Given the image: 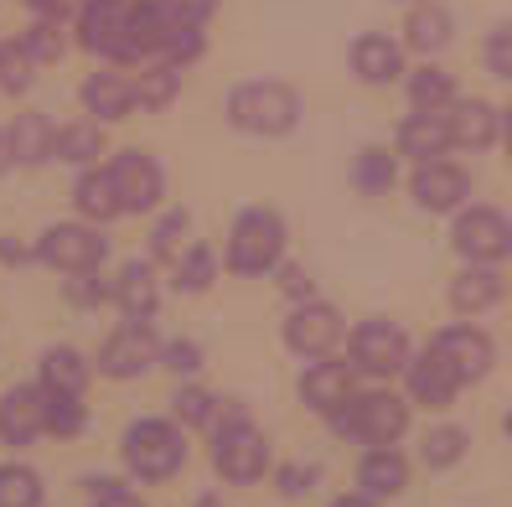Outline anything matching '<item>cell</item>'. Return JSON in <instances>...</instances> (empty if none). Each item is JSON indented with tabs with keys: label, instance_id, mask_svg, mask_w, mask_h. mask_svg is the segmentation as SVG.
Instances as JSON below:
<instances>
[{
	"label": "cell",
	"instance_id": "obj_43",
	"mask_svg": "<svg viewBox=\"0 0 512 507\" xmlns=\"http://www.w3.org/2000/svg\"><path fill=\"white\" fill-rule=\"evenodd\" d=\"M176 414H182L187 425H213V399H207L202 389H182L176 394Z\"/></svg>",
	"mask_w": 512,
	"mask_h": 507
},
{
	"label": "cell",
	"instance_id": "obj_37",
	"mask_svg": "<svg viewBox=\"0 0 512 507\" xmlns=\"http://www.w3.org/2000/svg\"><path fill=\"white\" fill-rule=\"evenodd\" d=\"M47 430H52V435H78V430H83V404H78V394H47Z\"/></svg>",
	"mask_w": 512,
	"mask_h": 507
},
{
	"label": "cell",
	"instance_id": "obj_22",
	"mask_svg": "<svg viewBox=\"0 0 512 507\" xmlns=\"http://www.w3.org/2000/svg\"><path fill=\"white\" fill-rule=\"evenodd\" d=\"M357 487H363V497H399L409 487V461L394 445H378V451L357 466Z\"/></svg>",
	"mask_w": 512,
	"mask_h": 507
},
{
	"label": "cell",
	"instance_id": "obj_29",
	"mask_svg": "<svg viewBox=\"0 0 512 507\" xmlns=\"http://www.w3.org/2000/svg\"><path fill=\"white\" fill-rule=\"evenodd\" d=\"M73 197H78V213H83V218H94V223L119 218V197H114V176H109V171H83L78 187H73Z\"/></svg>",
	"mask_w": 512,
	"mask_h": 507
},
{
	"label": "cell",
	"instance_id": "obj_34",
	"mask_svg": "<svg viewBox=\"0 0 512 507\" xmlns=\"http://www.w3.org/2000/svg\"><path fill=\"white\" fill-rule=\"evenodd\" d=\"M21 47L37 57V63H57L63 57V21L57 16H37V26L21 37Z\"/></svg>",
	"mask_w": 512,
	"mask_h": 507
},
{
	"label": "cell",
	"instance_id": "obj_42",
	"mask_svg": "<svg viewBox=\"0 0 512 507\" xmlns=\"http://www.w3.org/2000/svg\"><path fill=\"white\" fill-rule=\"evenodd\" d=\"M487 68L512 83V26H497V32L487 37Z\"/></svg>",
	"mask_w": 512,
	"mask_h": 507
},
{
	"label": "cell",
	"instance_id": "obj_5",
	"mask_svg": "<svg viewBox=\"0 0 512 507\" xmlns=\"http://www.w3.org/2000/svg\"><path fill=\"white\" fill-rule=\"evenodd\" d=\"M213 466L228 476V482H259L264 476V466H269V440L244 420V414H233V420L218 430V440H213Z\"/></svg>",
	"mask_w": 512,
	"mask_h": 507
},
{
	"label": "cell",
	"instance_id": "obj_4",
	"mask_svg": "<svg viewBox=\"0 0 512 507\" xmlns=\"http://www.w3.org/2000/svg\"><path fill=\"white\" fill-rule=\"evenodd\" d=\"M331 425L352 440H368V445H394L409 430V404L394 394H352L342 414H331Z\"/></svg>",
	"mask_w": 512,
	"mask_h": 507
},
{
	"label": "cell",
	"instance_id": "obj_21",
	"mask_svg": "<svg viewBox=\"0 0 512 507\" xmlns=\"http://www.w3.org/2000/svg\"><path fill=\"white\" fill-rule=\"evenodd\" d=\"M300 394H306V404L316 414L331 420V414H342L347 399H352V373L342 363H316V368H306V378H300Z\"/></svg>",
	"mask_w": 512,
	"mask_h": 507
},
{
	"label": "cell",
	"instance_id": "obj_41",
	"mask_svg": "<svg viewBox=\"0 0 512 507\" xmlns=\"http://www.w3.org/2000/svg\"><path fill=\"white\" fill-rule=\"evenodd\" d=\"M161 11H166L171 26H202L218 11V0H161Z\"/></svg>",
	"mask_w": 512,
	"mask_h": 507
},
{
	"label": "cell",
	"instance_id": "obj_39",
	"mask_svg": "<svg viewBox=\"0 0 512 507\" xmlns=\"http://www.w3.org/2000/svg\"><path fill=\"white\" fill-rule=\"evenodd\" d=\"M161 57H166V63H176V68L197 63V57H202V26H171Z\"/></svg>",
	"mask_w": 512,
	"mask_h": 507
},
{
	"label": "cell",
	"instance_id": "obj_15",
	"mask_svg": "<svg viewBox=\"0 0 512 507\" xmlns=\"http://www.w3.org/2000/svg\"><path fill=\"white\" fill-rule=\"evenodd\" d=\"M47 430V394L37 389H6L0 394V440L6 445H32Z\"/></svg>",
	"mask_w": 512,
	"mask_h": 507
},
{
	"label": "cell",
	"instance_id": "obj_26",
	"mask_svg": "<svg viewBox=\"0 0 512 507\" xmlns=\"http://www.w3.org/2000/svg\"><path fill=\"white\" fill-rule=\"evenodd\" d=\"M114 301H119V311H125L130 321H145L150 311H156V275H150V264L130 259L125 270H119V280H114Z\"/></svg>",
	"mask_w": 512,
	"mask_h": 507
},
{
	"label": "cell",
	"instance_id": "obj_24",
	"mask_svg": "<svg viewBox=\"0 0 512 507\" xmlns=\"http://www.w3.org/2000/svg\"><path fill=\"white\" fill-rule=\"evenodd\" d=\"M497 125H502V114L481 99H466V104L450 109V135H456V145H466V151H487L497 140Z\"/></svg>",
	"mask_w": 512,
	"mask_h": 507
},
{
	"label": "cell",
	"instance_id": "obj_30",
	"mask_svg": "<svg viewBox=\"0 0 512 507\" xmlns=\"http://www.w3.org/2000/svg\"><path fill=\"white\" fill-rule=\"evenodd\" d=\"M104 151V130L99 119H78V125H63L52 135V156L57 161H94Z\"/></svg>",
	"mask_w": 512,
	"mask_h": 507
},
{
	"label": "cell",
	"instance_id": "obj_49",
	"mask_svg": "<svg viewBox=\"0 0 512 507\" xmlns=\"http://www.w3.org/2000/svg\"><path fill=\"white\" fill-rule=\"evenodd\" d=\"M331 507H373V502H368V497H337Z\"/></svg>",
	"mask_w": 512,
	"mask_h": 507
},
{
	"label": "cell",
	"instance_id": "obj_53",
	"mask_svg": "<svg viewBox=\"0 0 512 507\" xmlns=\"http://www.w3.org/2000/svg\"><path fill=\"white\" fill-rule=\"evenodd\" d=\"M409 6H414V0H409Z\"/></svg>",
	"mask_w": 512,
	"mask_h": 507
},
{
	"label": "cell",
	"instance_id": "obj_48",
	"mask_svg": "<svg viewBox=\"0 0 512 507\" xmlns=\"http://www.w3.org/2000/svg\"><path fill=\"white\" fill-rule=\"evenodd\" d=\"M502 140H507V156H512V104L502 109Z\"/></svg>",
	"mask_w": 512,
	"mask_h": 507
},
{
	"label": "cell",
	"instance_id": "obj_2",
	"mask_svg": "<svg viewBox=\"0 0 512 507\" xmlns=\"http://www.w3.org/2000/svg\"><path fill=\"white\" fill-rule=\"evenodd\" d=\"M187 461V440L176 425L166 420H140L125 430V466L140 476V482H166Z\"/></svg>",
	"mask_w": 512,
	"mask_h": 507
},
{
	"label": "cell",
	"instance_id": "obj_25",
	"mask_svg": "<svg viewBox=\"0 0 512 507\" xmlns=\"http://www.w3.org/2000/svg\"><path fill=\"white\" fill-rule=\"evenodd\" d=\"M11 135V161H21V166H37V161H47L52 156V119L47 114H37V109H26V114H16V125L6 130Z\"/></svg>",
	"mask_w": 512,
	"mask_h": 507
},
{
	"label": "cell",
	"instance_id": "obj_12",
	"mask_svg": "<svg viewBox=\"0 0 512 507\" xmlns=\"http://www.w3.org/2000/svg\"><path fill=\"white\" fill-rule=\"evenodd\" d=\"M430 347L445 357L450 373L461 383H481L492 373V342H487V332H476V326H445Z\"/></svg>",
	"mask_w": 512,
	"mask_h": 507
},
{
	"label": "cell",
	"instance_id": "obj_47",
	"mask_svg": "<svg viewBox=\"0 0 512 507\" xmlns=\"http://www.w3.org/2000/svg\"><path fill=\"white\" fill-rule=\"evenodd\" d=\"M26 6H32L37 16H57V21H63L68 11H78V6H83V0H26Z\"/></svg>",
	"mask_w": 512,
	"mask_h": 507
},
{
	"label": "cell",
	"instance_id": "obj_32",
	"mask_svg": "<svg viewBox=\"0 0 512 507\" xmlns=\"http://www.w3.org/2000/svg\"><path fill=\"white\" fill-rule=\"evenodd\" d=\"M176 94H182V68L166 63V57L156 68H145L140 83H135V104H145V109H166Z\"/></svg>",
	"mask_w": 512,
	"mask_h": 507
},
{
	"label": "cell",
	"instance_id": "obj_31",
	"mask_svg": "<svg viewBox=\"0 0 512 507\" xmlns=\"http://www.w3.org/2000/svg\"><path fill=\"white\" fill-rule=\"evenodd\" d=\"M409 104L414 109H450L456 104V83H450L445 68L425 63L419 73H409Z\"/></svg>",
	"mask_w": 512,
	"mask_h": 507
},
{
	"label": "cell",
	"instance_id": "obj_52",
	"mask_svg": "<svg viewBox=\"0 0 512 507\" xmlns=\"http://www.w3.org/2000/svg\"><path fill=\"white\" fill-rule=\"evenodd\" d=\"M6 47H11V42H0V57H6Z\"/></svg>",
	"mask_w": 512,
	"mask_h": 507
},
{
	"label": "cell",
	"instance_id": "obj_50",
	"mask_svg": "<svg viewBox=\"0 0 512 507\" xmlns=\"http://www.w3.org/2000/svg\"><path fill=\"white\" fill-rule=\"evenodd\" d=\"M197 507H223V502H218V497H202V502H197Z\"/></svg>",
	"mask_w": 512,
	"mask_h": 507
},
{
	"label": "cell",
	"instance_id": "obj_7",
	"mask_svg": "<svg viewBox=\"0 0 512 507\" xmlns=\"http://www.w3.org/2000/svg\"><path fill=\"white\" fill-rule=\"evenodd\" d=\"M109 254V244L94 233V228H78V223H57L42 233V259L52 264V270H68V275H88L99 270Z\"/></svg>",
	"mask_w": 512,
	"mask_h": 507
},
{
	"label": "cell",
	"instance_id": "obj_51",
	"mask_svg": "<svg viewBox=\"0 0 512 507\" xmlns=\"http://www.w3.org/2000/svg\"><path fill=\"white\" fill-rule=\"evenodd\" d=\"M502 430H507V435H512V414H507V420H502Z\"/></svg>",
	"mask_w": 512,
	"mask_h": 507
},
{
	"label": "cell",
	"instance_id": "obj_14",
	"mask_svg": "<svg viewBox=\"0 0 512 507\" xmlns=\"http://www.w3.org/2000/svg\"><path fill=\"white\" fill-rule=\"evenodd\" d=\"M171 37V21L161 11V0H130V26H125V47H119L114 63H145V57H161Z\"/></svg>",
	"mask_w": 512,
	"mask_h": 507
},
{
	"label": "cell",
	"instance_id": "obj_17",
	"mask_svg": "<svg viewBox=\"0 0 512 507\" xmlns=\"http://www.w3.org/2000/svg\"><path fill=\"white\" fill-rule=\"evenodd\" d=\"M450 145H456V135H450L445 109H414L404 119V130H399V151L414 156V161H435V156L450 151Z\"/></svg>",
	"mask_w": 512,
	"mask_h": 507
},
{
	"label": "cell",
	"instance_id": "obj_40",
	"mask_svg": "<svg viewBox=\"0 0 512 507\" xmlns=\"http://www.w3.org/2000/svg\"><path fill=\"white\" fill-rule=\"evenodd\" d=\"M182 238H187V213H166L150 233V249H156V259H182Z\"/></svg>",
	"mask_w": 512,
	"mask_h": 507
},
{
	"label": "cell",
	"instance_id": "obj_18",
	"mask_svg": "<svg viewBox=\"0 0 512 507\" xmlns=\"http://www.w3.org/2000/svg\"><path fill=\"white\" fill-rule=\"evenodd\" d=\"M450 32H456V21L440 0H414L409 16H404V47L419 52V57H435L450 47Z\"/></svg>",
	"mask_w": 512,
	"mask_h": 507
},
{
	"label": "cell",
	"instance_id": "obj_13",
	"mask_svg": "<svg viewBox=\"0 0 512 507\" xmlns=\"http://www.w3.org/2000/svg\"><path fill=\"white\" fill-rule=\"evenodd\" d=\"M156 337H150V326L145 321H130V326H119V332L104 342V352H99V368L109 373V378H140L150 363H156Z\"/></svg>",
	"mask_w": 512,
	"mask_h": 507
},
{
	"label": "cell",
	"instance_id": "obj_28",
	"mask_svg": "<svg viewBox=\"0 0 512 507\" xmlns=\"http://www.w3.org/2000/svg\"><path fill=\"white\" fill-rule=\"evenodd\" d=\"M497 295H502V280L492 270H466V275L450 280V306H456L461 316H476V311L497 306Z\"/></svg>",
	"mask_w": 512,
	"mask_h": 507
},
{
	"label": "cell",
	"instance_id": "obj_36",
	"mask_svg": "<svg viewBox=\"0 0 512 507\" xmlns=\"http://www.w3.org/2000/svg\"><path fill=\"white\" fill-rule=\"evenodd\" d=\"M357 187L363 192H388L394 187V156H383L378 145H368V151L357 156Z\"/></svg>",
	"mask_w": 512,
	"mask_h": 507
},
{
	"label": "cell",
	"instance_id": "obj_16",
	"mask_svg": "<svg viewBox=\"0 0 512 507\" xmlns=\"http://www.w3.org/2000/svg\"><path fill=\"white\" fill-rule=\"evenodd\" d=\"M466 171L450 166V161H419L414 171V202L425 207V213H450V207H461L466 197Z\"/></svg>",
	"mask_w": 512,
	"mask_h": 507
},
{
	"label": "cell",
	"instance_id": "obj_10",
	"mask_svg": "<svg viewBox=\"0 0 512 507\" xmlns=\"http://www.w3.org/2000/svg\"><path fill=\"white\" fill-rule=\"evenodd\" d=\"M285 342H290V352H300V357H326L331 347L342 342V316L331 311V306H321V301L295 306L290 321H285Z\"/></svg>",
	"mask_w": 512,
	"mask_h": 507
},
{
	"label": "cell",
	"instance_id": "obj_19",
	"mask_svg": "<svg viewBox=\"0 0 512 507\" xmlns=\"http://www.w3.org/2000/svg\"><path fill=\"white\" fill-rule=\"evenodd\" d=\"M352 73L363 78V83H373V88L394 83V78L404 73V47H399L394 37H378V32L357 37V42H352Z\"/></svg>",
	"mask_w": 512,
	"mask_h": 507
},
{
	"label": "cell",
	"instance_id": "obj_9",
	"mask_svg": "<svg viewBox=\"0 0 512 507\" xmlns=\"http://www.w3.org/2000/svg\"><path fill=\"white\" fill-rule=\"evenodd\" d=\"M109 176H114V197H119V213H145V207L161 202V166L150 161L145 151H119L109 161Z\"/></svg>",
	"mask_w": 512,
	"mask_h": 507
},
{
	"label": "cell",
	"instance_id": "obj_3",
	"mask_svg": "<svg viewBox=\"0 0 512 507\" xmlns=\"http://www.w3.org/2000/svg\"><path fill=\"white\" fill-rule=\"evenodd\" d=\"M280 254H285V223L275 213H264V207H249L228 233V270L233 275H264L280 264Z\"/></svg>",
	"mask_w": 512,
	"mask_h": 507
},
{
	"label": "cell",
	"instance_id": "obj_1",
	"mask_svg": "<svg viewBox=\"0 0 512 507\" xmlns=\"http://www.w3.org/2000/svg\"><path fill=\"white\" fill-rule=\"evenodd\" d=\"M228 119L244 135H285V130H295V119H300V99H295V88H285L275 78L238 83L228 94Z\"/></svg>",
	"mask_w": 512,
	"mask_h": 507
},
{
	"label": "cell",
	"instance_id": "obj_46",
	"mask_svg": "<svg viewBox=\"0 0 512 507\" xmlns=\"http://www.w3.org/2000/svg\"><path fill=\"white\" fill-rule=\"evenodd\" d=\"M311 482H316V471H300V466H290V471L280 476V492L300 497V492H311Z\"/></svg>",
	"mask_w": 512,
	"mask_h": 507
},
{
	"label": "cell",
	"instance_id": "obj_44",
	"mask_svg": "<svg viewBox=\"0 0 512 507\" xmlns=\"http://www.w3.org/2000/svg\"><path fill=\"white\" fill-rule=\"evenodd\" d=\"M166 368L171 373H197L202 368V347L197 342H171L166 347Z\"/></svg>",
	"mask_w": 512,
	"mask_h": 507
},
{
	"label": "cell",
	"instance_id": "obj_35",
	"mask_svg": "<svg viewBox=\"0 0 512 507\" xmlns=\"http://www.w3.org/2000/svg\"><path fill=\"white\" fill-rule=\"evenodd\" d=\"M419 456H425L430 471L456 466V461L466 456V435H461V430H450V425H445V430H430V435H425V451H419Z\"/></svg>",
	"mask_w": 512,
	"mask_h": 507
},
{
	"label": "cell",
	"instance_id": "obj_11",
	"mask_svg": "<svg viewBox=\"0 0 512 507\" xmlns=\"http://www.w3.org/2000/svg\"><path fill=\"white\" fill-rule=\"evenodd\" d=\"M125 26H130V0H83L78 6V42L88 52L119 57V47H125Z\"/></svg>",
	"mask_w": 512,
	"mask_h": 507
},
{
	"label": "cell",
	"instance_id": "obj_27",
	"mask_svg": "<svg viewBox=\"0 0 512 507\" xmlns=\"http://www.w3.org/2000/svg\"><path fill=\"white\" fill-rule=\"evenodd\" d=\"M83 383H88L83 352H73V347H52V352L42 357V389H47V394H83Z\"/></svg>",
	"mask_w": 512,
	"mask_h": 507
},
{
	"label": "cell",
	"instance_id": "obj_20",
	"mask_svg": "<svg viewBox=\"0 0 512 507\" xmlns=\"http://www.w3.org/2000/svg\"><path fill=\"white\" fill-rule=\"evenodd\" d=\"M456 389H461V378L450 373V363L430 347L425 357H414L409 363V394H414V404H430V409H445L450 399H456Z\"/></svg>",
	"mask_w": 512,
	"mask_h": 507
},
{
	"label": "cell",
	"instance_id": "obj_23",
	"mask_svg": "<svg viewBox=\"0 0 512 507\" xmlns=\"http://www.w3.org/2000/svg\"><path fill=\"white\" fill-rule=\"evenodd\" d=\"M83 109L99 114V125H109V119H125L135 109V83L119 78V73H94L83 83Z\"/></svg>",
	"mask_w": 512,
	"mask_h": 507
},
{
	"label": "cell",
	"instance_id": "obj_45",
	"mask_svg": "<svg viewBox=\"0 0 512 507\" xmlns=\"http://www.w3.org/2000/svg\"><path fill=\"white\" fill-rule=\"evenodd\" d=\"M94 507H140V497L119 482H94Z\"/></svg>",
	"mask_w": 512,
	"mask_h": 507
},
{
	"label": "cell",
	"instance_id": "obj_38",
	"mask_svg": "<svg viewBox=\"0 0 512 507\" xmlns=\"http://www.w3.org/2000/svg\"><path fill=\"white\" fill-rule=\"evenodd\" d=\"M207 280H213V249H187L182 259H176V285L182 290H207Z\"/></svg>",
	"mask_w": 512,
	"mask_h": 507
},
{
	"label": "cell",
	"instance_id": "obj_33",
	"mask_svg": "<svg viewBox=\"0 0 512 507\" xmlns=\"http://www.w3.org/2000/svg\"><path fill=\"white\" fill-rule=\"evenodd\" d=\"M0 507H42V476L32 466H0Z\"/></svg>",
	"mask_w": 512,
	"mask_h": 507
},
{
	"label": "cell",
	"instance_id": "obj_8",
	"mask_svg": "<svg viewBox=\"0 0 512 507\" xmlns=\"http://www.w3.org/2000/svg\"><path fill=\"white\" fill-rule=\"evenodd\" d=\"M456 249L471 264H497L512 254V223L497 213V207H471L456 223Z\"/></svg>",
	"mask_w": 512,
	"mask_h": 507
},
{
	"label": "cell",
	"instance_id": "obj_6",
	"mask_svg": "<svg viewBox=\"0 0 512 507\" xmlns=\"http://www.w3.org/2000/svg\"><path fill=\"white\" fill-rule=\"evenodd\" d=\"M352 368L368 378H394L399 368H409V337L394 321H363L352 332Z\"/></svg>",
	"mask_w": 512,
	"mask_h": 507
}]
</instances>
